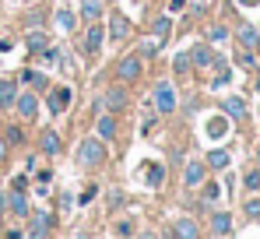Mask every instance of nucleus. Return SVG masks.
Returning <instances> with one entry per match:
<instances>
[{
	"instance_id": "f257e3e1",
	"label": "nucleus",
	"mask_w": 260,
	"mask_h": 239,
	"mask_svg": "<svg viewBox=\"0 0 260 239\" xmlns=\"http://www.w3.org/2000/svg\"><path fill=\"white\" fill-rule=\"evenodd\" d=\"M71 99H74V92H71L67 84H56V88H49L46 106H49V113H53V116H60V113H67V109H71Z\"/></svg>"
},
{
	"instance_id": "f03ea898",
	"label": "nucleus",
	"mask_w": 260,
	"mask_h": 239,
	"mask_svg": "<svg viewBox=\"0 0 260 239\" xmlns=\"http://www.w3.org/2000/svg\"><path fill=\"white\" fill-rule=\"evenodd\" d=\"M78 162H81V165H102V162H106V148H102L95 137H85V141L78 144Z\"/></svg>"
},
{
	"instance_id": "7ed1b4c3",
	"label": "nucleus",
	"mask_w": 260,
	"mask_h": 239,
	"mask_svg": "<svg viewBox=\"0 0 260 239\" xmlns=\"http://www.w3.org/2000/svg\"><path fill=\"white\" fill-rule=\"evenodd\" d=\"M176 95H179V92H176L173 81H162V84L155 88V109H158V113H173L176 102H179Z\"/></svg>"
},
{
	"instance_id": "20e7f679",
	"label": "nucleus",
	"mask_w": 260,
	"mask_h": 239,
	"mask_svg": "<svg viewBox=\"0 0 260 239\" xmlns=\"http://www.w3.org/2000/svg\"><path fill=\"white\" fill-rule=\"evenodd\" d=\"M0 207H7L14 218H28L32 215V207H28V200L21 190H11V194H0Z\"/></svg>"
},
{
	"instance_id": "39448f33",
	"label": "nucleus",
	"mask_w": 260,
	"mask_h": 239,
	"mask_svg": "<svg viewBox=\"0 0 260 239\" xmlns=\"http://www.w3.org/2000/svg\"><path fill=\"white\" fill-rule=\"evenodd\" d=\"M116 78H120V81H137V78H141V53H134V56H123V60H120Z\"/></svg>"
},
{
	"instance_id": "423d86ee",
	"label": "nucleus",
	"mask_w": 260,
	"mask_h": 239,
	"mask_svg": "<svg viewBox=\"0 0 260 239\" xmlns=\"http://www.w3.org/2000/svg\"><path fill=\"white\" fill-rule=\"evenodd\" d=\"M14 106H18L21 120H36V116H39V99H36L32 92H21V95L14 99Z\"/></svg>"
},
{
	"instance_id": "0eeeda50",
	"label": "nucleus",
	"mask_w": 260,
	"mask_h": 239,
	"mask_svg": "<svg viewBox=\"0 0 260 239\" xmlns=\"http://www.w3.org/2000/svg\"><path fill=\"white\" fill-rule=\"evenodd\" d=\"M173 236L176 239H201V229L193 218H176L173 222Z\"/></svg>"
},
{
	"instance_id": "6e6552de",
	"label": "nucleus",
	"mask_w": 260,
	"mask_h": 239,
	"mask_svg": "<svg viewBox=\"0 0 260 239\" xmlns=\"http://www.w3.org/2000/svg\"><path fill=\"white\" fill-rule=\"evenodd\" d=\"M221 109H225V116H232V120H246V102L239 95H225L221 99Z\"/></svg>"
},
{
	"instance_id": "1a4fd4ad",
	"label": "nucleus",
	"mask_w": 260,
	"mask_h": 239,
	"mask_svg": "<svg viewBox=\"0 0 260 239\" xmlns=\"http://www.w3.org/2000/svg\"><path fill=\"white\" fill-rule=\"evenodd\" d=\"M102 39H106L102 25L91 21V25H88V36H85V53H99V49H102Z\"/></svg>"
},
{
	"instance_id": "9d476101",
	"label": "nucleus",
	"mask_w": 260,
	"mask_h": 239,
	"mask_svg": "<svg viewBox=\"0 0 260 239\" xmlns=\"http://www.w3.org/2000/svg\"><path fill=\"white\" fill-rule=\"evenodd\" d=\"M53 229V215H46V211H36V218H32V239H46V232Z\"/></svg>"
},
{
	"instance_id": "9b49d317",
	"label": "nucleus",
	"mask_w": 260,
	"mask_h": 239,
	"mask_svg": "<svg viewBox=\"0 0 260 239\" xmlns=\"http://www.w3.org/2000/svg\"><path fill=\"white\" fill-rule=\"evenodd\" d=\"M14 99H18V84L4 78L0 81V109H14Z\"/></svg>"
},
{
	"instance_id": "f8f14e48",
	"label": "nucleus",
	"mask_w": 260,
	"mask_h": 239,
	"mask_svg": "<svg viewBox=\"0 0 260 239\" xmlns=\"http://www.w3.org/2000/svg\"><path fill=\"white\" fill-rule=\"evenodd\" d=\"M109 36H113L116 42H123L130 36V21L123 18V14H113V18H109Z\"/></svg>"
},
{
	"instance_id": "ddd939ff",
	"label": "nucleus",
	"mask_w": 260,
	"mask_h": 239,
	"mask_svg": "<svg viewBox=\"0 0 260 239\" xmlns=\"http://www.w3.org/2000/svg\"><path fill=\"white\" fill-rule=\"evenodd\" d=\"M183 183H186V187H201V183H204V165H201V162H186Z\"/></svg>"
},
{
	"instance_id": "4468645a",
	"label": "nucleus",
	"mask_w": 260,
	"mask_h": 239,
	"mask_svg": "<svg viewBox=\"0 0 260 239\" xmlns=\"http://www.w3.org/2000/svg\"><path fill=\"white\" fill-rule=\"evenodd\" d=\"M239 46H243V49H260V36H257L253 25H243V28H239Z\"/></svg>"
},
{
	"instance_id": "2eb2a0df",
	"label": "nucleus",
	"mask_w": 260,
	"mask_h": 239,
	"mask_svg": "<svg viewBox=\"0 0 260 239\" xmlns=\"http://www.w3.org/2000/svg\"><path fill=\"white\" fill-rule=\"evenodd\" d=\"M211 232H215V236H229V232H232V218H229L225 211L211 215Z\"/></svg>"
},
{
	"instance_id": "dca6fc26",
	"label": "nucleus",
	"mask_w": 260,
	"mask_h": 239,
	"mask_svg": "<svg viewBox=\"0 0 260 239\" xmlns=\"http://www.w3.org/2000/svg\"><path fill=\"white\" fill-rule=\"evenodd\" d=\"M81 18H85L88 25L99 21L102 18V0H81Z\"/></svg>"
},
{
	"instance_id": "f3484780",
	"label": "nucleus",
	"mask_w": 260,
	"mask_h": 239,
	"mask_svg": "<svg viewBox=\"0 0 260 239\" xmlns=\"http://www.w3.org/2000/svg\"><path fill=\"white\" fill-rule=\"evenodd\" d=\"M116 130H120L116 116H102V120H99V137H102V141H113V137H116Z\"/></svg>"
},
{
	"instance_id": "a211bd4d",
	"label": "nucleus",
	"mask_w": 260,
	"mask_h": 239,
	"mask_svg": "<svg viewBox=\"0 0 260 239\" xmlns=\"http://www.w3.org/2000/svg\"><path fill=\"white\" fill-rule=\"evenodd\" d=\"M39 148H43L46 155H60V134H56V130H46L43 141H39Z\"/></svg>"
},
{
	"instance_id": "6ab92c4d",
	"label": "nucleus",
	"mask_w": 260,
	"mask_h": 239,
	"mask_svg": "<svg viewBox=\"0 0 260 239\" xmlns=\"http://www.w3.org/2000/svg\"><path fill=\"white\" fill-rule=\"evenodd\" d=\"M106 106L120 113V109L127 106V92H123V88H109V92H106Z\"/></svg>"
},
{
	"instance_id": "aec40b11",
	"label": "nucleus",
	"mask_w": 260,
	"mask_h": 239,
	"mask_svg": "<svg viewBox=\"0 0 260 239\" xmlns=\"http://www.w3.org/2000/svg\"><path fill=\"white\" fill-rule=\"evenodd\" d=\"M229 162H232V155H229L225 148H215V152H208V165H211V169H225Z\"/></svg>"
},
{
	"instance_id": "412c9836",
	"label": "nucleus",
	"mask_w": 260,
	"mask_h": 239,
	"mask_svg": "<svg viewBox=\"0 0 260 239\" xmlns=\"http://www.w3.org/2000/svg\"><path fill=\"white\" fill-rule=\"evenodd\" d=\"M46 46H49V36H46V32H39V28L28 32V49H32V53H43Z\"/></svg>"
},
{
	"instance_id": "4be33fe9",
	"label": "nucleus",
	"mask_w": 260,
	"mask_h": 239,
	"mask_svg": "<svg viewBox=\"0 0 260 239\" xmlns=\"http://www.w3.org/2000/svg\"><path fill=\"white\" fill-rule=\"evenodd\" d=\"M211 60H215V56H211V49H208V46H197V49L190 53V64H197V67H208Z\"/></svg>"
},
{
	"instance_id": "5701e85b",
	"label": "nucleus",
	"mask_w": 260,
	"mask_h": 239,
	"mask_svg": "<svg viewBox=\"0 0 260 239\" xmlns=\"http://www.w3.org/2000/svg\"><path fill=\"white\" fill-rule=\"evenodd\" d=\"M141 172H148V183H151V187H158V183H162V176H166V169H162L158 162H148Z\"/></svg>"
},
{
	"instance_id": "b1692460",
	"label": "nucleus",
	"mask_w": 260,
	"mask_h": 239,
	"mask_svg": "<svg viewBox=\"0 0 260 239\" xmlns=\"http://www.w3.org/2000/svg\"><path fill=\"white\" fill-rule=\"evenodd\" d=\"M56 25H60L63 32H71V28L78 25V18H74V14H71L67 7H60V11H56Z\"/></svg>"
},
{
	"instance_id": "393cba45",
	"label": "nucleus",
	"mask_w": 260,
	"mask_h": 239,
	"mask_svg": "<svg viewBox=\"0 0 260 239\" xmlns=\"http://www.w3.org/2000/svg\"><path fill=\"white\" fill-rule=\"evenodd\" d=\"M225 130H229V123H225V116H215V120H208V137H221V134H225Z\"/></svg>"
},
{
	"instance_id": "a878e982",
	"label": "nucleus",
	"mask_w": 260,
	"mask_h": 239,
	"mask_svg": "<svg viewBox=\"0 0 260 239\" xmlns=\"http://www.w3.org/2000/svg\"><path fill=\"white\" fill-rule=\"evenodd\" d=\"M236 60H239V67H246V71H253V67H257L253 49H239V56H236Z\"/></svg>"
},
{
	"instance_id": "bb28decb",
	"label": "nucleus",
	"mask_w": 260,
	"mask_h": 239,
	"mask_svg": "<svg viewBox=\"0 0 260 239\" xmlns=\"http://www.w3.org/2000/svg\"><path fill=\"white\" fill-rule=\"evenodd\" d=\"M243 187H246V190H260V165H257V169H250V172L243 176Z\"/></svg>"
},
{
	"instance_id": "cd10ccee",
	"label": "nucleus",
	"mask_w": 260,
	"mask_h": 239,
	"mask_svg": "<svg viewBox=\"0 0 260 239\" xmlns=\"http://www.w3.org/2000/svg\"><path fill=\"white\" fill-rule=\"evenodd\" d=\"M169 28H173V21H169V18H158V21L151 25V32L158 36V42H162V39H166V36H169Z\"/></svg>"
},
{
	"instance_id": "c85d7f7f",
	"label": "nucleus",
	"mask_w": 260,
	"mask_h": 239,
	"mask_svg": "<svg viewBox=\"0 0 260 239\" xmlns=\"http://www.w3.org/2000/svg\"><path fill=\"white\" fill-rule=\"evenodd\" d=\"M21 81H28L32 88H46V78H43V74H36V71H21Z\"/></svg>"
},
{
	"instance_id": "c756f323",
	"label": "nucleus",
	"mask_w": 260,
	"mask_h": 239,
	"mask_svg": "<svg viewBox=\"0 0 260 239\" xmlns=\"http://www.w3.org/2000/svg\"><path fill=\"white\" fill-rule=\"evenodd\" d=\"M173 67L179 71V74H186V71H190V53H179V56L173 60Z\"/></svg>"
},
{
	"instance_id": "7c9ffc66",
	"label": "nucleus",
	"mask_w": 260,
	"mask_h": 239,
	"mask_svg": "<svg viewBox=\"0 0 260 239\" xmlns=\"http://www.w3.org/2000/svg\"><path fill=\"white\" fill-rule=\"evenodd\" d=\"M218 194H221V190H218V183H208V187H204V204H215Z\"/></svg>"
},
{
	"instance_id": "2f4dec72",
	"label": "nucleus",
	"mask_w": 260,
	"mask_h": 239,
	"mask_svg": "<svg viewBox=\"0 0 260 239\" xmlns=\"http://www.w3.org/2000/svg\"><path fill=\"white\" fill-rule=\"evenodd\" d=\"M243 207H246V215H250V218H260V197L246 200V204H243Z\"/></svg>"
},
{
	"instance_id": "473e14b6",
	"label": "nucleus",
	"mask_w": 260,
	"mask_h": 239,
	"mask_svg": "<svg viewBox=\"0 0 260 239\" xmlns=\"http://www.w3.org/2000/svg\"><path fill=\"white\" fill-rule=\"evenodd\" d=\"M208 36H211V42H225V39H229V32H225L221 25H215V28L208 32Z\"/></svg>"
},
{
	"instance_id": "72a5a7b5",
	"label": "nucleus",
	"mask_w": 260,
	"mask_h": 239,
	"mask_svg": "<svg viewBox=\"0 0 260 239\" xmlns=\"http://www.w3.org/2000/svg\"><path fill=\"white\" fill-rule=\"evenodd\" d=\"M32 25H36V28L43 25V14H39V11H28V28H32Z\"/></svg>"
},
{
	"instance_id": "f704fd0d",
	"label": "nucleus",
	"mask_w": 260,
	"mask_h": 239,
	"mask_svg": "<svg viewBox=\"0 0 260 239\" xmlns=\"http://www.w3.org/2000/svg\"><path fill=\"white\" fill-rule=\"evenodd\" d=\"M95 194H99V187H88V190H81V197H78V200H81V204H88Z\"/></svg>"
},
{
	"instance_id": "c9c22d12",
	"label": "nucleus",
	"mask_w": 260,
	"mask_h": 239,
	"mask_svg": "<svg viewBox=\"0 0 260 239\" xmlns=\"http://www.w3.org/2000/svg\"><path fill=\"white\" fill-rule=\"evenodd\" d=\"M155 49H158V42H144V46H141V56H151Z\"/></svg>"
},
{
	"instance_id": "e433bc0d",
	"label": "nucleus",
	"mask_w": 260,
	"mask_h": 239,
	"mask_svg": "<svg viewBox=\"0 0 260 239\" xmlns=\"http://www.w3.org/2000/svg\"><path fill=\"white\" fill-rule=\"evenodd\" d=\"M25 187H28V176H14V190H21V194H25Z\"/></svg>"
},
{
	"instance_id": "4c0bfd02",
	"label": "nucleus",
	"mask_w": 260,
	"mask_h": 239,
	"mask_svg": "<svg viewBox=\"0 0 260 239\" xmlns=\"http://www.w3.org/2000/svg\"><path fill=\"white\" fill-rule=\"evenodd\" d=\"M116 232H120V236H130V222H127V218H123V222H116Z\"/></svg>"
},
{
	"instance_id": "58836bf2",
	"label": "nucleus",
	"mask_w": 260,
	"mask_h": 239,
	"mask_svg": "<svg viewBox=\"0 0 260 239\" xmlns=\"http://www.w3.org/2000/svg\"><path fill=\"white\" fill-rule=\"evenodd\" d=\"M0 49L7 53V49H14V42H11V39H4V36H0Z\"/></svg>"
},
{
	"instance_id": "ea45409f",
	"label": "nucleus",
	"mask_w": 260,
	"mask_h": 239,
	"mask_svg": "<svg viewBox=\"0 0 260 239\" xmlns=\"http://www.w3.org/2000/svg\"><path fill=\"white\" fill-rule=\"evenodd\" d=\"M4 239H25V232H18V229H11V232H7Z\"/></svg>"
},
{
	"instance_id": "a19ab883",
	"label": "nucleus",
	"mask_w": 260,
	"mask_h": 239,
	"mask_svg": "<svg viewBox=\"0 0 260 239\" xmlns=\"http://www.w3.org/2000/svg\"><path fill=\"white\" fill-rule=\"evenodd\" d=\"M183 4H186V0H173V4H169V11H179Z\"/></svg>"
},
{
	"instance_id": "79ce46f5",
	"label": "nucleus",
	"mask_w": 260,
	"mask_h": 239,
	"mask_svg": "<svg viewBox=\"0 0 260 239\" xmlns=\"http://www.w3.org/2000/svg\"><path fill=\"white\" fill-rule=\"evenodd\" d=\"M7 159V144H4V141H0V162Z\"/></svg>"
},
{
	"instance_id": "37998d69",
	"label": "nucleus",
	"mask_w": 260,
	"mask_h": 239,
	"mask_svg": "<svg viewBox=\"0 0 260 239\" xmlns=\"http://www.w3.org/2000/svg\"><path fill=\"white\" fill-rule=\"evenodd\" d=\"M137 239H158V236H155V232H141Z\"/></svg>"
},
{
	"instance_id": "c03bdc74",
	"label": "nucleus",
	"mask_w": 260,
	"mask_h": 239,
	"mask_svg": "<svg viewBox=\"0 0 260 239\" xmlns=\"http://www.w3.org/2000/svg\"><path fill=\"white\" fill-rule=\"evenodd\" d=\"M257 165H260V148H257Z\"/></svg>"
},
{
	"instance_id": "a18cd8bd",
	"label": "nucleus",
	"mask_w": 260,
	"mask_h": 239,
	"mask_svg": "<svg viewBox=\"0 0 260 239\" xmlns=\"http://www.w3.org/2000/svg\"><path fill=\"white\" fill-rule=\"evenodd\" d=\"M85 239H99V236H85Z\"/></svg>"
}]
</instances>
